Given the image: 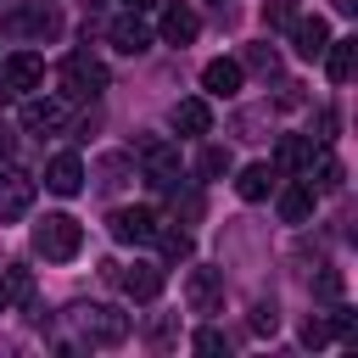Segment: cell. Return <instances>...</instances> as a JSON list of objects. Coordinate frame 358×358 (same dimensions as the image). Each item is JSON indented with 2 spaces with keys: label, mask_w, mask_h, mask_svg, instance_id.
I'll return each mask as SVG.
<instances>
[{
  "label": "cell",
  "mask_w": 358,
  "mask_h": 358,
  "mask_svg": "<svg viewBox=\"0 0 358 358\" xmlns=\"http://www.w3.org/2000/svg\"><path fill=\"white\" fill-rule=\"evenodd\" d=\"M324 324H330V336H336V341H352V336H358V319H352V308H336Z\"/></svg>",
  "instance_id": "f1b7e54d"
},
{
  "label": "cell",
  "mask_w": 358,
  "mask_h": 358,
  "mask_svg": "<svg viewBox=\"0 0 358 358\" xmlns=\"http://www.w3.org/2000/svg\"><path fill=\"white\" fill-rule=\"evenodd\" d=\"M78 246H84V224L73 213H45L34 224V252L45 263H67V257H78Z\"/></svg>",
  "instance_id": "6da1fadb"
},
{
  "label": "cell",
  "mask_w": 358,
  "mask_h": 358,
  "mask_svg": "<svg viewBox=\"0 0 358 358\" xmlns=\"http://www.w3.org/2000/svg\"><path fill=\"white\" fill-rule=\"evenodd\" d=\"M302 341H308V347H324V341H330V324H324L319 313H308V319H302Z\"/></svg>",
  "instance_id": "4dcf8cb0"
},
{
  "label": "cell",
  "mask_w": 358,
  "mask_h": 358,
  "mask_svg": "<svg viewBox=\"0 0 358 358\" xmlns=\"http://www.w3.org/2000/svg\"><path fill=\"white\" fill-rule=\"evenodd\" d=\"M157 0H123V11H151Z\"/></svg>",
  "instance_id": "836d02e7"
},
{
  "label": "cell",
  "mask_w": 358,
  "mask_h": 358,
  "mask_svg": "<svg viewBox=\"0 0 358 358\" xmlns=\"http://www.w3.org/2000/svg\"><path fill=\"white\" fill-rule=\"evenodd\" d=\"M352 62H358V39H330V45H324V73H330L336 84L352 78Z\"/></svg>",
  "instance_id": "7402d4cb"
},
{
  "label": "cell",
  "mask_w": 358,
  "mask_h": 358,
  "mask_svg": "<svg viewBox=\"0 0 358 358\" xmlns=\"http://www.w3.org/2000/svg\"><path fill=\"white\" fill-rule=\"evenodd\" d=\"M196 173H201V179H218V173H229V151H224V145H201V157H196Z\"/></svg>",
  "instance_id": "484cf974"
},
{
  "label": "cell",
  "mask_w": 358,
  "mask_h": 358,
  "mask_svg": "<svg viewBox=\"0 0 358 358\" xmlns=\"http://www.w3.org/2000/svg\"><path fill=\"white\" fill-rule=\"evenodd\" d=\"M106 39H112L123 56H145V50H151V28H145V11H123V17H112Z\"/></svg>",
  "instance_id": "4fadbf2b"
},
{
  "label": "cell",
  "mask_w": 358,
  "mask_h": 358,
  "mask_svg": "<svg viewBox=\"0 0 358 358\" xmlns=\"http://www.w3.org/2000/svg\"><path fill=\"white\" fill-rule=\"evenodd\" d=\"M313 201H319V190H313L308 179H291V185L280 190V218H285V224H308V218H313Z\"/></svg>",
  "instance_id": "ac0fdd59"
},
{
  "label": "cell",
  "mask_w": 358,
  "mask_h": 358,
  "mask_svg": "<svg viewBox=\"0 0 358 358\" xmlns=\"http://www.w3.org/2000/svg\"><path fill=\"white\" fill-rule=\"evenodd\" d=\"M274 324H280L274 302H257V308H252V330H257V336H274Z\"/></svg>",
  "instance_id": "f546056e"
},
{
  "label": "cell",
  "mask_w": 358,
  "mask_h": 358,
  "mask_svg": "<svg viewBox=\"0 0 358 358\" xmlns=\"http://www.w3.org/2000/svg\"><path fill=\"white\" fill-rule=\"evenodd\" d=\"M0 84H6L11 95H28V90L45 84V62H39L34 50H11V56L0 62Z\"/></svg>",
  "instance_id": "ba28073f"
},
{
  "label": "cell",
  "mask_w": 358,
  "mask_h": 358,
  "mask_svg": "<svg viewBox=\"0 0 358 358\" xmlns=\"http://www.w3.org/2000/svg\"><path fill=\"white\" fill-rule=\"evenodd\" d=\"M173 129H179V134H190V140H196V134H207V129H213V106H207L201 95H185V101L173 106Z\"/></svg>",
  "instance_id": "d6986e66"
},
{
  "label": "cell",
  "mask_w": 358,
  "mask_h": 358,
  "mask_svg": "<svg viewBox=\"0 0 358 358\" xmlns=\"http://www.w3.org/2000/svg\"><path fill=\"white\" fill-rule=\"evenodd\" d=\"M302 179H308L313 190H341V185H347V168H341V157L330 151V140H313V157H308Z\"/></svg>",
  "instance_id": "8fae6325"
},
{
  "label": "cell",
  "mask_w": 358,
  "mask_h": 358,
  "mask_svg": "<svg viewBox=\"0 0 358 358\" xmlns=\"http://www.w3.org/2000/svg\"><path fill=\"white\" fill-rule=\"evenodd\" d=\"M0 291H6V302H28V296H34V274H28L22 263H11V268L0 274Z\"/></svg>",
  "instance_id": "d4e9b609"
},
{
  "label": "cell",
  "mask_w": 358,
  "mask_h": 358,
  "mask_svg": "<svg viewBox=\"0 0 358 358\" xmlns=\"http://www.w3.org/2000/svg\"><path fill=\"white\" fill-rule=\"evenodd\" d=\"M106 224H112V241H117V246H151V235H157L162 218H157L151 207H117Z\"/></svg>",
  "instance_id": "8992f818"
},
{
  "label": "cell",
  "mask_w": 358,
  "mask_h": 358,
  "mask_svg": "<svg viewBox=\"0 0 358 358\" xmlns=\"http://www.w3.org/2000/svg\"><path fill=\"white\" fill-rule=\"evenodd\" d=\"M241 73H257V78H274L280 73V50L263 39V45H246V56H241Z\"/></svg>",
  "instance_id": "cb8c5ba5"
},
{
  "label": "cell",
  "mask_w": 358,
  "mask_h": 358,
  "mask_svg": "<svg viewBox=\"0 0 358 358\" xmlns=\"http://www.w3.org/2000/svg\"><path fill=\"white\" fill-rule=\"evenodd\" d=\"M291 22H296L291 0H268V6H263V28H291Z\"/></svg>",
  "instance_id": "4316f807"
},
{
  "label": "cell",
  "mask_w": 358,
  "mask_h": 358,
  "mask_svg": "<svg viewBox=\"0 0 358 358\" xmlns=\"http://www.w3.org/2000/svg\"><path fill=\"white\" fill-rule=\"evenodd\" d=\"M157 246H162V257L168 263H185L190 252H196V241H190V229H173V224H157V235H151Z\"/></svg>",
  "instance_id": "603a6c76"
},
{
  "label": "cell",
  "mask_w": 358,
  "mask_h": 358,
  "mask_svg": "<svg viewBox=\"0 0 358 358\" xmlns=\"http://www.w3.org/2000/svg\"><path fill=\"white\" fill-rule=\"evenodd\" d=\"M157 34H162L168 45H190V39L201 34V17H196L190 6H179V0H173V6H162V28H157Z\"/></svg>",
  "instance_id": "2e32d148"
},
{
  "label": "cell",
  "mask_w": 358,
  "mask_h": 358,
  "mask_svg": "<svg viewBox=\"0 0 358 358\" xmlns=\"http://www.w3.org/2000/svg\"><path fill=\"white\" fill-rule=\"evenodd\" d=\"M341 291H347V285H341V274H336V268H324V274L313 280V296H319V302H341Z\"/></svg>",
  "instance_id": "83f0119b"
},
{
  "label": "cell",
  "mask_w": 358,
  "mask_h": 358,
  "mask_svg": "<svg viewBox=\"0 0 358 358\" xmlns=\"http://www.w3.org/2000/svg\"><path fill=\"white\" fill-rule=\"evenodd\" d=\"M45 190H56V196H78V190H84V162H78L73 151L50 157V162H45Z\"/></svg>",
  "instance_id": "9a60e30c"
},
{
  "label": "cell",
  "mask_w": 358,
  "mask_h": 358,
  "mask_svg": "<svg viewBox=\"0 0 358 358\" xmlns=\"http://www.w3.org/2000/svg\"><path fill=\"white\" fill-rule=\"evenodd\" d=\"M6 308H11V302H6V291H0V313H6Z\"/></svg>",
  "instance_id": "8d00e7d4"
},
{
  "label": "cell",
  "mask_w": 358,
  "mask_h": 358,
  "mask_svg": "<svg viewBox=\"0 0 358 358\" xmlns=\"http://www.w3.org/2000/svg\"><path fill=\"white\" fill-rule=\"evenodd\" d=\"M73 324H78V336H84L90 347H123V341H129V313H117V308H106V302L73 308Z\"/></svg>",
  "instance_id": "7a4b0ae2"
},
{
  "label": "cell",
  "mask_w": 358,
  "mask_h": 358,
  "mask_svg": "<svg viewBox=\"0 0 358 358\" xmlns=\"http://www.w3.org/2000/svg\"><path fill=\"white\" fill-rule=\"evenodd\" d=\"M268 190H274V162H246L235 173V196L241 201H263Z\"/></svg>",
  "instance_id": "ffe728a7"
},
{
  "label": "cell",
  "mask_w": 358,
  "mask_h": 358,
  "mask_svg": "<svg viewBox=\"0 0 358 358\" xmlns=\"http://www.w3.org/2000/svg\"><path fill=\"white\" fill-rule=\"evenodd\" d=\"M308 157H313V134H285V140L274 145V173H280V168H285V173H302Z\"/></svg>",
  "instance_id": "44dd1931"
},
{
  "label": "cell",
  "mask_w": 358,
  "mask_h": 358,
  "mask_svg": "<svg viewBox=\"0 0 358 358\" xmlns=\"http://www.w3.org/2000/svg\"><path fill=\"white\" fill-rule=\"evenodd\" d=\"M67 123V101L56 95H28L22 101V134H56Z\"/></svg>",
  "instance_id": "30bf717a"
},
{
  "label": "cell",
  "mask_w": 358,
  "mask_h": 358,
  "mask_svg": "<svg viewBox=\"0 0 358 358\" xmlns=\"http://www.w3.org/2000/svg\"><path fill=\"white\" fill-rule=\"evenodd\" d=\"M185 302H190V313H213L224 302V268H190L185 274Z\"/></svg>",
  "instance_id": "7c38bea8"
},
{
  "label": "cell",
  "mask_w": 358,
  "mask_h": 358,
  "mask_svg": "<svg viewBox=\"0 0 358 358\" xmlns=\"http://www.w3.org/2000/svg\"><path fill=\"white\" fill-rule=\"evenodd\" d=\"M196 352H224L229 341H224V330H196V341H190Z\"/></svg>",
  "instance_id": "1f68e13d"
},
{
  "label": "cell",
  "mask_w": 358,
  "mask_h": 358,
  "mask_svg": "<svg viewBox=\"0 0 358 358\" xmlns=\"http://www.w3.org/2000/svg\"><path fill=\"white\" fill-rule=\"evenodd\" d=\"M291 45H296L302 62H319L324 45H330V22H324V17H296V22H291Z\"/></svg>",
  "instance_id": "5bb4252c"
},
{
  "label": "cell",
  "mask_w": 358,
  "mask_h": 358,
  "mask_svg": "<svg viewBox=\"0 0 358 358\" xmlns=\"http://www.w3.org/2000/svg\"><path fill=\"white\" fill-rule=\"evenodd\" d=\"M241 78H246V73H241V62H229V56H218V62L201 67V90L218 95V101H229V95L241 90Z\"/></svg>",
  "instance_id": "e0dca14e"
},
{
  "label": "cell",
  "mask_w": 358,
  "mask_h": 358,
  "mask_svg": "<svg viewBox=\"0 0 358 358\" xmlns=\"http://www.w3.org/2000/svg\"><path fill=\"white\" fill-rule=\"evenodd\" d=\"M140 173L157 190H179V145L173 140H140Z\"/></svg>",
  "instance_id": "5b68a950"
},
{
  "label": "cell",
  "mask_w": 358,
  "mask_h": 358,
  "mask_svg": "<svg viewBox=\"0 0 358 358\" xmlns=\"http://www.w3.org/2000/svg\"><path fill=\"white\" fill-rule=\"evenodd\" d=\"M117 285H123V296H134V302H151V296H162V263H129V268H117V263H101Z\"/></svg>",
  "instance_id": "52a82bcc"
},
{
  "label": "cell",
  "mask_w": 358,
  "mask_h": 358,
  "mask_svg": "<svg viewBox=\"0 0 358 358\" xmlns=\"http://www.w3.org/2000/svg\"><path fill=\"white\" fill-rule=\"evenodd\" d=\"M6 101H11V90H6V84H0V106H6Z\"/></svg>",
  "instance_id": "d590c367"
},
{
  "label": "cell",
  "mask_w": 358,
  "mask_h": 358,
  "mask_svg": "<svg viewBox=\"0 0 358 358\" xmlns=\"http://www.w3.org/2000/svg\"><path fill=\"white\" fill-rule=\"evenodd\" d=\"M101 90H106V62L90 56V50H67V56H62V95L95 101Z\"/></svg>",
  "instance_id": "3957f363"
},
{
  "label": "cell",
  "mask_w": 358,
  "mask_h": 358,
  "mask_svg": "<svg viewBox=\"0 0 358 358\" xmlns=\"http://www.w3.org/2000/svg\"><path fill=\"white\" fill-rule=\"evenodd\" d=\"M336 11H341V17H352V11H358V0H336Z\"/></svg>",
  "instance_id": "e575fe53"
},
{
  "label": "cell",
  "mask_w": 358,
  "mask_h": 358,
  "mask_svg": "<svg viewBox=\"0 0 358 358\" xmlns=\"http://www.w3.org/2000/svg\"><path fill=\"white\" fill-rule=\"evenodd\" d=\"M0 168H11V134L0 129Z\"/></svg>",
  "instance_id": "d6a6232c"
},
{
  "label": "cell",
  "mask_w": 358,
  "mask_h": 358,
  "mask_svg": "<svg viewBox=\"0 0 358 358\" xmlns=\"http://www.w3.org/2000/svg\"><path fill=\"white\" fill-rule=\"evenodd\" d=\"M28 207H34V173H22V168H6V179H0V224H17V218H28Z\"/></svg>",
  "instance_id": "9c48e42d"
},
{
  "label": "cell",
  "mask_w": 358,
  "mask_h": 358,
  "mask_svg": "<svg viewBox=\"0 0 358 358\" xmlns=\"http://www.w3.org/2000/svg\"><path fill=\"white\" fill-rule=\"evenodd\" d=\"M0 28H6L11 39H39V45H45V39H56V34H62V11H56L50 0H34V6H11Z\"/></svg>",
  "instance_id": "277c9868"
}]
</instances>
